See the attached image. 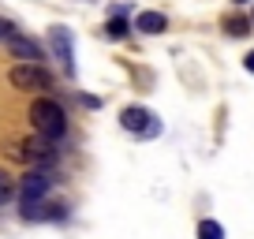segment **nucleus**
<instances>
[{"label":"nucleus","instance_id":"nucleus-1","mask_svg":"<svg viewBox=\"0 0 254 239\" xmlns=\"http://www.w3.org/2000/svg\"><path fill=\"white\" fill-rule=\"evenodd\" d=\"M30 123L38 135L53 138V142L67 131V116H64L60 101H53V97H34L30 101Z\"/></svg>","mask_w":254,"mask_h":239},{"label":"nucleus","instance_id":"nucleus-2","mask_svg":"<svg viewBox=\"0 0 254 239\" xmlns=\"http://www.w3.org/2000/svg\"><path fill=\"white\" fill-rule=\"evenodd\" d=\"M19 161H26V165H34V168H49L56 161V142L53 138H45V135H30V138H23L19 142V150H11Z\"/></svg>","mask_w":254,"mask_h":239},{"label":"nucleus","instance_id":"nucleus-3","mask_svg":"<svg viewBox=\"0 0 254 239\" xmlns=\"http://www.w3.org/2000/svg\"><path fill=\"white\" fill-rule=\"evenodd\" d=\"M49 191H53V176L45 168H30V172L19 176V183H15L19 202H41V198H49Z\"/></svg>","mask_w":254,"mask_h":239},{"label":"nucleus","instance_id":"nucleus-4","mask_svg":"<svg viewBox=\"0 0 254 239\" xmlns=\"http://www.w3.org/2000/svg\"><path fill=\"white\" fill-rule=\"evenodd\" d=\"M8 82L15 90H49L53 86V79H49V71L41 64H15L8 71Z\"/></svg>","mask_w":254,"mask_h":239},{"label":"nucleus","instance_id":"nucleus-5","mask_svg":"<svg viewBox=\"0 0 254 239\" xmlns=\"http://www.w3.org/2000/svg\"><path fill=\"white\" fill-rule=\"evenodd\" d=\"M120 123H124V131H131V135H146V138L161 131L157 116H153L150 109H138V105H131V109L120 112Z\"/></svg>","mask_w":254,"mask_h":239},{"label":"nucleus","instance_id":"nucleus-6","mask_svg":"<svg viewBox=\"0 0 254 239\" xmlns=\"http://www.w3.org/2000/svg\"><path fill=\"white\" fill-rule=\"evenodd\" d=\"M49 49L56 53L64 71L75 75V53H71V30H67V26H53V30H49Z\"/></svg>","mask_w":254,"mask_h":239},{"label":"nucleus","instance_id":"nucleus-7","mask_svg":"<svg viewBox=\"0 0 254 239\" xmlns=\"http://www.w3.org/2000/svg\"><path fill=\"white\" fill-rule=\"evenodd\" d=\"M8 49H11V56H15V60H23V64H38L41 56H45L38 41L23 38V34H11V38H8Z\"/></svg>","mask_w":254,"mask_h":239},{"label":"nucleus","instance_id":"nucleus-8","mask_svg":"<svg viewBox=\"0 0 254 239\" xmlns=\"http://www.w3.org/2000/svg\"><path fill=\"white\" fill-rule=\"evenodd\" d=\"M135 30H142V34H165L168 30V19L161 15V11H138V15H135Z\"/></svg>","mask_w":254,"mask_h":239},{"label":"nucleus","instance_id":"nucleus-9","mask_svg":"<svg viewBox=\"0 0 254 239\" xmlns=\"http://www.w3.org/2000/svg\"><path fill=\"white\" fill-rule=\"evenodd\" d=\"M224 30H228L232 38H247V34H251V19L247 15H228L224 19Z\"/></svg>","mask_w":254,"mask_h":239},{"label":"nucleus","instance_id":"nucleus-10","mask_svg":"<svg viewBox=\"0 0 254 239\" xmlns=\"http://www.w3.org/2000/svg\"><path fill=\"white\" fill-rule=\"evenodd\" d=\"M11 198H15V179H11V176L0 168V206H8Z\"/></svg>","mask_w":254,"mask_h":239},{"label":"nucleus","instance_id":"nucleus-11","mask_svg":"<svg viewBox=\"0 0 254 239\" xmlns=\"http://www.w3.org/2000/svg\"><path fill=\"white\" fill-rule=\"evenodd\" d=\"M198 239H224V228L217 221H202L198 224Z\"/></svg>","mask_w":254,"mask_h":239},{"label":"nucleus","instance_id":"nucleus-12","mask_svg":"<svg viewBox=\"0 0 254 239\" xmlns=\"http://www.w3.org/2000/svg\"><path fill=\"white\" fill-rule=\"evenodd\" d=\"M127 30H131V26H127V19H120V15H116V19H112V23H109V26H105V34H109V38H112V41H120V38H127Z\"/></svg>","mask_w":254,"mask_h":239},{"label":"nucleus","instance_id":"nucleus-13","mask_svg":"<svg viewBox=\"0 0 254 239\" xmlns=\"http://www.w3.org/2000/svg\"><path fill=\"white\" fill-rule=\"evenodd\" d=\"M11 34H15V23H11V19H0V41H8Z\"/></svg>","mask_w":254,"mask_h":239},{"label":"nucleus","instance_id":"nucleus-14","mask_svg":"<svg viewBox=\"0 0 254 239\" xmlns=\"http://www.w3.org/2000/svg\"><path fill=\"white\" fill-rule=\"evenodd\" d=\"M243 64H247V71H254V53H247V60H243Z\"/></svg>","mask_w":254,"mask_h":239},{"label":"nucleus","instance_id":"nucleus-15","mask_svg":"<svg viewBox=\"0 0 254 239\" xmlns=\"http://www.w3.org/2000/svg\"><path fill=\"white\" fill-rule=\"evenodd\" d=\"M236 4H247V0H236Z\"/></svg>","mask_w":254,"mask_h":239}]
</instances>
